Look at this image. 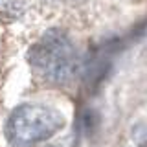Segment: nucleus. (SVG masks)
Segmentation results:
<instances>
[{"label": "nucleus", "instance_id": "nucleus-4", "mask_svg": "<svg viewBox=\"0 0 147 147\" xmlns=\"http://www.w3.org/2000/svg\"><path fill=\"white\" fill-rule=\"evenodd\" d=\"M77 2H79V0H77Z\"/></svg>", "mask_w": 147, "mask_h": 147}, {"label": "nucleus", "instance_id": "nucleus-1", "mask_svg": "<svg viewBox=\"0 0 147 147\" xmlns=\"http://www.w3.org/2000/svg\"><path fill=\"white\" fill-rule=\"evenodd\" d=\"M31 66L50 83H68L76 74L77 59L74 44L61 30H48L28 52Z\"/></svg>", "mask_w": 147, "mask_h": 147}, {"label": "nucleus", "instance_id": "nucleus-3", "mask_svg": "<svg viewBox=\"0 0 147 147\" xmlns=\"http://www.w3.org/2000/svg\"><path fill=\"white\" fill-rule=\"evenodd\" d=\"M98 123H99V118H98V114H96L94 110H85V112L81 114L79 125H81V129H83L85 134H94Z\"/></svg>", "mask_w": 147, "mask_h": 147}, {"label": "nucleus", "instance_id": "nucleus-2", "mask_svg": "<svg viewBox=\"0 0 147 147\" xmlns=\"http://www.w3.org/2000/svg\"><path fill=\"white\" fill-rule=\"evenodd\" d=\"M64 125V116L57 109L39 103H24L7 119V136L17 147H33L50 140Z\"/></svg>", "mask_w": 147, "mask_h": 147}]
</instances>
